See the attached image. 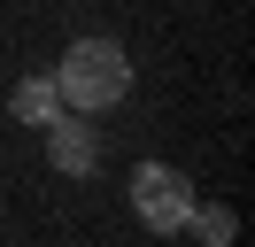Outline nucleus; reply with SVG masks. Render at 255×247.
<instances>
[{"label": "nucleus", "instance_id": "nucleus-4", "mask_svg": "<svg viewBox=\"0 0 255 247\" xmlns=\"http://www.w3.org/2000/svg\"><path fill=\"white\" fill-rule=\"evenodd\" d=\"M8 116L16 124H31V131H47L54 116H62V93H54V70H31L16 93H8Z\"/></svg>", "mask_w": 255, "mask_h": 247}, {"label": "nucleus", "instance_id": "nucleus-2", "mask_svg": "<svg viewBox=\"0 0 255 247\" xmlns=\"http://www.w3.org/2000/svg\"><path fill=\"white\" fill-rule=\"evenodd\" d=\"M193 178L178 162H139L131 170V216H139L147 232H186V209H193Z\"/></svg>", "mask_w": 255, "mask_h": 247}, {"label": "nucleus", "instance_id": "nucleus-1", "mask_svg": "<svg viewBox=\"0 0 255 247\" xmlns=\"http://www.w3.org/2000/svg\"><path fill=\"white\" fill-rule=\"evenodd\" d=\"M54 93H62V108L70 116H101V108H116L131 93V54L116 39H70L62 46V62H54Z\"/></svg>", "mask_w": 255, "mask_h": 247}, {"label": "nucleus", "instance_id": "nucleus-5", "mask_svg": "<svg viewBox=\"0 0 255 247\" xmlns=\"http://www.w3.org/2000/svg\"><path fill=\"white\" fill-rule=\"evenodd\" d=\"M186 232H193V240H201V247H232V232H240V216L224 209V201H193V209H186Z\"/></svg>", "mask_w": 255, "mask_h": 247}, {"label": "nucleus", "instance_id": "nucleus-3", "mask_svg": "<svg viewBox=\"0 0 255 247\" xmlns=\"http://www.w3.org/2000/svg\"><path fill=\"white\" fill-rule=\"evenodd\" d=\"M47 162L62 170V178H93L101 170V131H93V116H54L47 124Z\"/></svg>", "mask_w": 255, "mask_h": 247}]
</instances>
